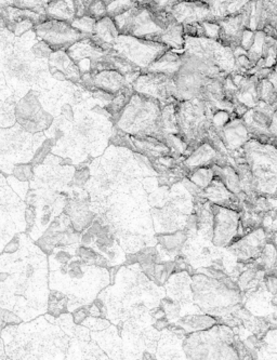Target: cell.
<instances>
[{
  "label": "cell",
  "instance_id": "obj_17",
  "mask_svg": "<svg viewBox=\"0 0 277 360\" xmlns=\"http://www.w3.org/2000/svg\"><path fill=\"white\" fill-rule=\"evenodd\" d=\"M224 156L210 144V142H202L194 148L190 156L184 160L186 168L194 169L200 167H210L214 165H224L226 162L222 160Z\"/></svg>",
  "mask_w": 277,
  "mask_h": 360
},
{
  "label": "cell",
  "instance_id": "obj_25",
  "mask_svg": "<svg viewBox=\"0 0 277 360\" xmlns=\"http://www.w3.org/2000/svg\"><path fill=\"white\" fill-rule=\"evenodd\" d=\"M184 36L186 35H184L183 26L178 22H174L162 32L158 41L168 47V49L180 51L182 53L184 48Z\"/></svg>",
  "mask_w": 277,
  "mask_h": 360
},
{
  "label": "cell",
  "instance_id": "obj_3",
  "mask_svg": "<svg viewBox=\"0 0 277 360\" xmlns=\"http://www.w3.org/2000/svg\"><path fill=\"white\" fill-rule=\"evenodd\" d=\"M244 160L254 176L257 192H277V148L271 143L249 139L243 146Z\"/></svg>",
  "mask_w": 277,
  "mask_h": 360
},
{
  "label": "cell",
  "instance_id": "obj_36",
  "mask_svg": "<svg viewBox=\"0 0 277 360\" xmlns=\"http://www.w3.org/2000/svg\"><path fill=\"white\" fill-rule=\"evenodd\" d=\"M31 52L36 59H49L50 54L53 52V50L45 41L38 39V41L32 46Z\"/></svg>",
  "mask_w": 277,
  "mask_h": 360
},
{
  "label": "cell",
  "instance_id": "obj_44",
  "mask_svg": "<svg viewBox=\"0 0 277 360\" xmlns=\"http://www.w3.org/2000/svg\"><path fill=\"white\" fill-rule=\"evenodd\" d=\"M61 114L63 117H65L66 120H68V122H73L74 112L70 104H65V105L62 106Z\"/></svg>",
  "mask_w": 277,
  "mask_h": 360
},
{
  "label": "cell",
  "instance_id": "obj_35",
  "mask_svg": "<svg viewBox=\"0 0 277 360\" xmlns=\"http://www.w3.org/2000/svg\"><path fill=\"white\" fill-rule=\"evenodd\" d=\"M35 27V23L32 20L23 19L21 21L15 22L10 26L9 31L11 32L15 37H21L24 34L33 31Z\"/></svg>",
  "mask_w": 277,
  "mask_h": 360
},
{
  "label": "cell",
  "instance_id": "obj_41",
  "mask_svg": "<svg viewBox=\"0 0 277 360\" xmlns=\"http://www.w3.org/2000/svg\"><path fill=\"white\" fill-rule=\"evenodd\" d=\"M4 321L6 326H18L23 321V319L11 309H6L4 311Z\"/></svg>",
  "mask_w": 277,
  "mask_h": 360
},
{
  "label": "cell",
  "instance_id": "obj_37",
  "mask_svg": "<svg viewBox=\"0 0 277 360\" xmlns=\"http://www.w3.org/2000/svg\"><path fill=\"white\" fill-rule=\"evenodd\" d=\"M202 26H204L205 37L218 40L220 35V26L218 22L205 21L202 22Z\"/></svg>",
  "mask_w": 277,
  "mask_h": 360
},
{
  "label": "cell",
  "instance_id": "obj_27",
  "mask_svg": "<svg viewBox=\"0 0 277 360\" xmlns=\"http://www.w3.org/2000/svg\"><path fill=\"white\" fill-rule=\"evenodd\" d=\"M68 297L62 293L61 291L51 290L48 297V314L53 316L56 319H59L62 314L68 311Z\"/></svg>",
  "mask_w": 277,
  "mask_h": 360
},
{
  "label": "cell",
  "instance_id": "obj_11",
  "mask_svg": "<svg viewBox=\"0 0 277 360\" xmlns=\"http://www.w3.org/2000/svg\"><path fill=\"white\" fill-rule=\"evenodd\" d=\"M207 78L208 77H205L195 70L181 65L178 73L174 76V86H176L174 98L178 102H181L191 98H200Z\"/></svg>",
  "mask_w": 277,
  "mask_h": 360
},
{
  "label": "cell",
  "instance_id": "obj_22",
  "mask_svg": "<svg viewBox=\"0 0 277 360\" xmlns=\"http://www.w3.org/2000/svg\"><path fill=\"white\" fill-rule=\"evenodd\" d=\"M192 1L206 4L212 10L214 21L218 22L219 20L224 19L228 15L238 13L249 0H192Z\"/></svg>",
  "mask_w": 277,
  "mask_h": 360
},
{
  "label": "cell",
  "instance_id": "obj_30",
  "mask_svg": "<svg viewBox=\"0 0 277 360\" xmlns=\"http://www.w3.org/2000/svg\"><path fill=\"white\" fill-rule=\"evenodd\" d=\"M96 23V19L86 14V15H82V17L75 18V19L71 22V25L73 26L75 30H77L79 33L85 36V37H91L92 34H94Z\"/></svg>",
  "mask_w": 277,
  "mask_h": 360
},
{
  "label": "cell",
  "instance_id": "obj_42",
  "mask_svg": "<svg viewBox=\"0 0 277 360\" xmlns=\"http://www.w3.org/2000/svg\"><path fill=\"white\" fill-rule=\"evenodd\" d=\"M255 39V32L250 30H245L243 33L242 40H240V47L248 51L249 48L252 47Z\"/></svg>",
  "mask_w": 277,
  "mask_h": 360
},
{
  "label": "cell",
  "instance_id": "obj_40",
  "mask_svg": "<svg viewBox=\"0 0 277 360\" xmlns=\"http://www.w3.org/2000/svg\"><path fill=\"white\" fill-rule=\"evenodd\" d=\"M20 246H21V235L15 234V236L12 237L6 246L4 247V253L6 255H13V253L19 251Z\"/></svg>",
  "mask_w": 277,
  "mask_h": 360
},
{
  "label": "cell",
  "instance_id": "obj_14",
  "mask_svg": "<svg viewBox=\"0 0 277 360\" xmlns=\"http://www.w3.org/2000/svg\"><path fill=\"white\" fill-rule=\"evenodd\" d=\"M31 51L25 53L24 49L15 50L8 53L5 61V68L8 75L22 82H33L38 77L37 70L34 68L30 58Z\"/></svg>",
  "mask_w": 277,
  "mask_h": 360
},
{
  "label": "cell",
  "instance_id": "obj_15",
  "mask_svg": "<svg viewBox=\"0 0 277 360\" xmlns=\"http://www.w3.org/2000/svg\"><path fill=\"white\" fill-rule=\"evenodd\" d=\"M218 24L220 26L218 41L234 51L240 47L243 33L247 30L244 13L240 10L238 13L219 20Z\"/></svg>",
  "mask_w": 277,
  "mask_h": 360
},
{
  "label": "cell",
  "instance_id": "obj_38",
  "mask_svg": "<svg viewBox=\"0 0 277 360\" xmlns=\"http://www.w3.org/2000/svg\"><path fill=\"white\" fill-rule=\"evenodd\" d=\"M89 316V305H80L77 309H74L72 313V317H73L74 323L76 326L82 325V323L87 319Z\"/></svg>",
  "mask_w": 277,
  "mask_h": 360
},
{
  "label": "cell",
  "instance_id": "obj_21",
  "mask_svg": "<svg viewBox=\"0 0 277 360\" xmlns=\"http://www.w3.org/2000/svg\"><path fill=\"white\" fill-rule=\"evenodd\" d=\"M182 56L174 50H167L158 58L156 61L150 64L143 72L150 73L165 74V75L174 76L181 68ZM142 73V72H141Z\"/></svg>",
  "mask_w": 277,
  "mask_h": 360
},
{
  "label": "cell",
  "instance_id": "obj_12",
  "mask_svg": "<svg viewBox=\"0 0 277 360\" xmlns=\"http://www.w3.org/2000/svg\"><path fill=\"white\" fill-rule=\"evenodd\" d=\"M167 9L174 15L176 21L182 26L205 21H214L210 8L200 1L180 0Z\"/></svg>",
  "mask_w": 277,
  "mask_h": 360
},
{
  "label": "cell",
  "instance_id": "obj_23",
  "mask_svg": "<svg viewBox=\"0 0 277 360\" xmlns=\"http://www.w3.org/2000/svg\"><path fill=\"white\" fill-rule=\"evenodd\" d=\"M45 13L47 19L71 23L76 18L75 0H50Z\"/></svg>",
  "mask_w": 277,
  "mask_h": 360
},
{
  "label": "cell",
  "instance_id": "obj_26",
  "mask_svg": "<svg viewBox=\"0 0 277 360\" xmlns=\"http://www.w3.org/2000/svg\"><path fill=\"white\" fill-rule=\"evenodd\" d=\"M134 94V91L132 89L131 84H128L127 87H124V89L114 94V98H112V101L105 108L106 110L113 116L114 120L117 118L118 115L124 110V106L127 105Z\"/></svg>",
  "mask_w": 277,
  "mask_h": 360
},
{
  "label": "cell",
  "instance_id": "obj_2",
  "mask_svg": "<svg viewBox=\"0 0 277 360\" xmlns=\"http://www.w3.org/2000/svg\"><path fill=\"white\" fill-rule=\"evenodd\" d=\"M214 105L200 98H191L176 103V117L179 136L188 148H198L205 142L212 126V116L216 112Z\"/></svg>",
  "mask_w": 277,
  "mask_h": 360
},
{
  "label": "cell",
  "instance_id": "obj_1",
  "mask_svg": "<svg viewBox=\"0 0 277 360\" xmlns=\"http://www.w3.org/2000/svg\"><path fill=\"white\" fill-rule=\"evenodd\" d=\"M162 106L160 101L134 92L115 120L118 129L131 136H150L165 141Z\"/></svg>",
  "mask_w": 277,
  "mask_h": 360
},
{
  "label": "cell",
  "instance_id": "obj_45",
  "mask_svg": "<svg viewBox=\"0 0 277 360\" xmlns=\"http://www.w3.org/2000/svg\"><path fill=\"white\" fill-rule=\"evenodd\" d=\"M269 131H270L271 136L273 138L277 139V110L273 114L270 127H269Z\"/></svg>",
  "mask_w": 277,
  "mask_h": 360
},
{
  "label": "cell",
  "instance_id": "obj_8",
  "mask_svg": "<svg viewBox=\"0 0 277 360\" xmlns=\"http://www.w3.org/2000/svg\"><path fill=\"white\" fill-rule=\"evenodd\" d=\"M34 32L36 37L48 44L53 51L67 50L78 40L87 38L75 30L71 23L53 19H45L36 24Z\"/></svg>",
  "mask_w": 277,
  "mask_h": 360
},
{
  "label": "cell",
  "instance_id": "obj_9",
  "mask_svg": "<svg viewBox=\"0 0 277 360\" xmlns=\"http://www.w3.org/2000/svg\"><path fill=\"white\" fill-rule=\"evenodd\" d=\"M131 87L136 94L155 98L160 101L162 105L178 102L174 98L176 86H174V76L142 72L132 82Z\"/></svg>",
  "mask_w": 277,
  "mask_h": 360
},
{
  "label": "cell",
  "instance_id": "obj_10",
  "mask_svg": "<svg viewBox=\"0 0 277 360\" xmlns=\"http://www.w3.org/2000/svg\"><path fill=\"white\" fill-rule=\"evenodd\" d=\"M212 226V240L217 246L224 247L232 240L238 229V214L233 209L217 205Z\"/></svg>",
  "mask_w": 277,
  "mask_h": 360
},
{
  "label": "cell",
  "instance_id": "obj_4",
  "mask_svg": "<svg viewBox=\"0 0 277 360\" xmlns=\"http://www.w3.org/2000/svg\"><path fill=\"white\" fill-rule=\"evenodd\" d=\"M183 52L195 56L220 75H230L235 70L234 52L218 40L186 35Z\"/></svg>",
  "mask_w": 277,
  "mask_h": 360
},
{
  "label": "cell",
  "instance_id": "obj_28",
  "mask_svg": "<svg viewBox=\"0 0 277 360\" xmlns=\"http://www.w3.org/2000/svg\"><path fill=\"white\" fill-rule=\"evenodd\" d=\"M214 178V172L212 167H200V168L194 169L188 179L191 182L194 183L196 186L200 187V190L204 191L206 187L210 186Z\"/></svg>",
  "mask_w": 277,
  "mask_h": 360
},
{
  "label": "cell",
  "instance_id": "obj_51",
  "mask_svg": "<svg viewBox=\"0 0 277 360\" xmlns=\"http://www.w3.org/2000/svg\"><path fill=\"white\" fill-rule=\"evenodd\" d=\"M273 70H274L275 72H276V73H277V60H276V63H275L274 68H273Z\"/></svg>",
  "mask_w": 277,
  "mask_h": 360
},
{
  "label": "cell",
  "instance_id": "obj_24",
  "mask_svg": "<svg viewBox=\"0 0 277 360\" xmlns=\"http://www.w3.org/2000/svg\"><path fill=\"white\" fill-rule=\"evenodd\" d=\"M202 196L208 200L212 201L214 205L224 206L226 202L234 201L236 195L228 191L224 183L218 176H214V180L210 183V186L205 188Z\"/></svg>",
  "mask_w": 277,
  "mask_h": 360
},
{
  "label": "cell",
  "instance_id": "obj_50",
  "mask_svg": "<svg viewBox=\"0 0 277 360\" xmlns=\"http://www.w3.org/2000/svg\"><path fill=\"white\" fill-rule=\"evenodd\" d=\"M104 4H105L106 7H108V5H110L112 1H114V0H103Z\"/></svg>",
  "mask_w": 277,
  "mask_h": 360
},
{
  "label": "cell",
  "instance_id": "obj_32",
  "mask_svg": "<svg viewBox=\"0 0 277 360\" xmlns=\"http://www.w3.org/2000/svg\"><path fill=\"white\" fill-rule=\"evenodd\" d=\"M134 4L132 0H114L110 5H108V15L110 18L116 17L118 14L122 12L127 11L134 7Z\"/></svg>",
  "mask_w": 277,
  "mask_h": 360
},
{
  "label": "cell",
  "instance_id": "obj_33",
  "mask_svg": "<svg viewBox=\"0 0 277 360\" xmlns=\"http://www.w3.org/2000/svg\"><path fill=\"white\" fill-rule=\"evenodd\" d=\"M86 14L89 17L94 18L96 21L108 15V9L103 0H92L91 3L87 6Z\"/></svg>",
  "mask_w": 277,
  "mask_h": 360
},
{
  "label": "cell",
  "instance_id": "obj_43",
  "mask_svg": "<svg viewBox=\"0 0 277 360\" xmlns=\"http://www.w3.org/2000/svg\"><path fill=\"white\" fill-rule=\"evenodd\" d=\"M24 220H25V224L27 225V229H26L25 231L26 232H30V229H31L36 223V212L31 207L24 210Z\"/></svg>",
  "mask_w": 277,
  "mask_h": 360
},
{
  "label": "cell",
  "instance_id": "obj_31",
  "mask_svg": "<svg viewBox=\"0 0 277 360\" xmlns=\"http://www.w3.org/2000/svg\"><path fill=\"white\" fill-rule=\"evenodd\" d=\"M50 0H15V7L20 9L31 10L46 15L45 9Z\"/></svg>",
  "mask_w": 277,
  "mask_h": 360
},
{
  "label": "cell",
  "instance_id": "obj_18",
  "mask_svg": "<svg viewBox=\"0 0 277 360\" xmlns=\"http://www.w3.org/2000/svg\"><path fill=\"white\" fill-rule=\"evenodd\" d=\"M117 27H116L115 22L113 18L106 17L98 20L94 26V34H92L91 39L96 42V45L99 46L102 50L108 52L112 49L114 41L116 38L120 36Z\"/></svg>",
  "mask_w": 277,
  "mask_h": 360
},
{
  "label": "cell",
  "instance_id": "obj_39",
  "mask_svg": "<svg viewBox=\"0 0 277 360\" xmlns=\"http://www.w3.org/2000/svg\"><path fill=\"white\" fill-rule=\"evenodd\" d=\"M89 176V169L82 166L78 167L73 176V184L76 185V186H82V185L86 184Z\"/></svg>",
  "mask_w": 277,
  "mask_h": 360
},
{
  "label": "cell",
  "instance_id": "obj_46",
  "mask_svg": "<svg viewBox=\"0 0 277 360\" xmlns=\"http://www.w3.org/2000/svg\"><path fill=\"white\" fill-rule=\"evenodd\" d=\"M158 9H167L170 6L174 5L178 0H154Z\"/></svg>",
  "mask_w": 277,
  "mask_h": 360
},
{
  "label": "cell",
  "instance_id": "obj_48",
  "mask_svg": "<svg viewBox=\"0 0 277 360\" xmlns=\"http://www.w3.org/2000/svg\"><path fill=\"white\" fill-rule=\"evenodd\" d=\"M4 311H5V309L0 307V337H1L3 330L5 329L6 327V323L4 321Z\"/></svg>",
  "mask_w": 277,
  "mask_h": 360
},
{
  "label": "cell",
  "instance_id": "obj_47",
  "mask_svg": "<svg viewBox=\"0 0 277 360\" xmlns=\"http://www.w3.org/2000/svg\"><path fill=\"white\" fill-rule=\"evenodd\" d=\"M266 79L272 84L273 87H274L275 91L277 92V73L274 70H272L270 74H269Z\"/></svg>",
  "mask_w": 277,
  "mask_h": 360
},
{
  "label": "cell",
  "instance_id": "obj_34",
  "mask_svg": "<svg viewBox=\"0 0 277 360\" xmlns=\"http://www.w3.org/2000/svg\"><path fill=\"white\" fill-rule=\"evenodd\" d=\"M12 174L17 180L21 182H29L34 176L33 165L19 164L15 165L12 170Z\"/></svg>",
  "mask_w": 277,
  "mask_h": 360
},
{
  "label": "cell",
  "instance_id": "obj_5",
  "mask_svg": "<svg viewBox=\"0 0 277 360\" xmlns=\"http://www.w3.org/2000/svg\"><path fill=\"white\" fill-rule=\"evenodd\" d=\"M113 20L120 35H131L141 39L158 41L164 32L156 20L155 9L150 8L134 6L131 9L118 14Z\"/></svg>",
  "mask_w": 277,
  "mask_h": 360
},
{
  "label": "cell",
  "instance_id": "obj_52",
  "mask_svg": "<svg viewBox=\"0 0 277 360\" xmlns=\"http://www.w3.org/2000/svg\"><path fill=\"white\" fill-rule=\"evenodd\" d=\"M274 146H276V148H277V139H276V141H275V142H274Z\"/></svg>",
  "mask_w": 277,
  "mask_h": 360
},
{
  "label": "cell",
  "instance_id": "obj_49",
  "mask_svg": "<svg viewBox=\"0 0 277 360\" xmlns=\"http://www.w3.org/2000/svg\"><path fill=\"white\" fill-rule=\"evenodd\" d=\"M6 185H7V180L3 174H0V186H6Z\"/></svg>",
  "mask_w": 277,
  "mask_h": 360
},
{
  "label": "cell",
  "instance_id": "obj_19",
  "mask_svg": "<svg viewBox=\"0 0 277 360\" xmlns=\"http://www.w3.org/2000/svg\"><path fill=\"white\" fill-rule=\"evenodd\" d=\"M66 51L76 64L82 61V60H90L92 62V65L96 62L100 61L103 58L104 54L106 53L90 37L78 40Z\"/></svg>",
  "mask_w": 277,
  "mask_h": 360
},
{
  "label": "cell",
  "instance_id": "obj_20",
  "mask_svg": "<svg viewBox=\"0 0 277 360\" xmlns=\"http://www.w3.org/2000/svg\"><path fill=\"white\" fill-rule=\"evenodd\" d=\"M48 62L50 70H58L60 73L64 74L66 79L70 82H79L82 79V73L77 64L68 56L66 50H56L52 52Z\"/></svg>",
  "mask_w": 277,
  "mask_h": 360
},
{
  "label": "cell",
  "instance_id": "obj_6",
  "mask_svg": "<svg viewBox=\"0 0 277 360\" xmlns=\"http://www.w3.org/2000/svg\"><path fill=\"white\" fill-rule=\"evenodd\" d=\"M112 50L143 72L169 49L162 42L141 39L131 35H120L114 41Z\"/></svg>",
  "mask_w": 277,
  "mask_h": 360
},
{
  "label": "cell",
  "instance_id": "obj_7",
  "mask_svg": "<svg viewBox=\"0 0 277 360\" xmlns=\"http://www.w3.org/2000/svg\"><path fill=\"white\" fill-rule=\"evenodd\" d=\"M15 122L31 134L46 131L53 124V116L46 112L37 94L29 92L15 104Z\"/></svg>",
  "mask_w": 277,
  "mask_h": 360
},
{
  "label": "cell",
  "instance_id": "obj_29",
  "mask_svg": "<svg viewBox=\"0 0 277 360\" xmlns=\"http://www.w3.org/2000/svg\"><path fill=\"white\" fill-rule=\"evenodd\" d=\"M266 40V34L262 31L255 32V39L252 47L247 51L249 61L252 62V65L256 66L257 62L262 58L263 46Z\"/></svg>",
  "mask_w": 277,
  "mask_h": 360
},
{
  "label": "cell",
  "instance_id": "obj_16",
  "mask_svg": "<svg viewBox=\"0 0 277 360\" xmlns=\"http://www.w3.org/2000/svg\"><path fill=\"white\" fill-rule=\"evenodd\" d=\"M218 134L226 148L232 150L243 148L247 141L250 139L248 129L240 117L231 120L224 128L221 129V134Z\"/></svg>",
  "mask_w": 277,
  "mask_h": 360
},
{
  "label": "cell",
  "instance_id": "obj_13",
  "mask_svg": "<svg viewBox=\"0 0 277 360\" xmlns=\"http://www.w3.org/2000/svg\"><path fill=\"white\" fill-rule=\"evenodd\" d=\"M80 82L90 90L99 89L110 94H116L130 84L127 78L115 70H99L96 73L89 72L82 75Z\"/></svg>",
  "mask_w": 277,
  "mask_h": 360
}]
</instances>
